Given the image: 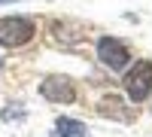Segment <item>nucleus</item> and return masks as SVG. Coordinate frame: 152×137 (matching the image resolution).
<instances>
[{"label": "nucleus", "mask_w": 152, "mask_h": 137, "mask_svg": "<svg viewBox=\"0 0 152 137\" xmlns=\"http://www.w3.org/2000/svg\"><path fill=\"white\" fill-rule=\"evenodd\" d=\"M125 92L134 104H143L152 95V61H134V67L125 73Z\"/></svg>", "instance_id": "2"}, {"label": "nucleus", "mask_w": 152, "mask_h": 137, "mask_svg": "<svg viewBox=\"0 0 152 137\" xmlns=\"http://www.w3.org/2000/svg\"><path fill=\"white\" fill-rule=\"evenodd\" d=\"M55 131H58L61 137H91V131H88L79 119H67V116H61V119L55 122Z\"/></svg>", "instance_id": "5"}, {"label": "nucleus", "mask_w": 152, "mask_h": 137, "mask_svg": "<svg viewBox=\"0 0 152 137\" xmlns=\"http://www.w3.org/2000/svg\"><path fill=\"white\" fill-rule=\"evenodd\" d=\"M37 24L24 15H3L0 18V46L3 49H21L34 40Z\"/></svg>", "instance_id": "1"}, {"label": "nucleus", "mask_w": 152, "mask_h": 137, "mask_svg": "<svg viewBox=\"0 0 152 137\" xmlns=\"http://www.w3.org/2000/svg\"><path fill=\"white\" fill-rule=\"evenodd\" d=\"M97 58H100V64L110 67V70H125L128 61H131V52L116 37H100L97 40Z\"/></svg>", "instance_id": "3"}, {"label": "nucleus", "mask_w": 152, "mask_h": 137, "mask_svg": "<svg viewBox=\"0 0 152 137\" xmlns=\"http://www.w3.org/2000/svg\"><path fill=\"white\" fill-rule=\"evenodd\" d=\"M40 95L52 104H73L76 101V85L70 76H46L40 82Z\"/></svg>", "instance_id": "4"}]
</instances>
